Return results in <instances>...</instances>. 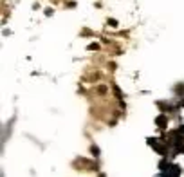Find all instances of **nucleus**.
I'll use <instances>...</instances> for the list:
<instances>
[{"label":"nucleus","mask_w":184,"mask_h":177,"mask_svg":"<svg viewBox=\"0 0 184 177\" xmlns=\"http://www.w3.org/2000/svg\"><path fill=\"white\" fill-rule=\"evenodd\" d=\"M157 125L161 126V128H164L166 126V118H157Z\"/></svg>","instance_id":"1"}]
</instances>
